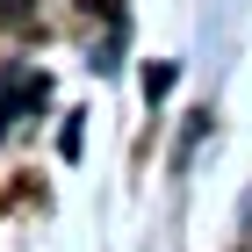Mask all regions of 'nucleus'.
<instances>
[{"mask_svg": "<svg viewBox=\"0 0 252 252\" xmlns=\"http://www.w3.org/2000/svg\"><path fill=\"white\" fill-rule=\"evenodd\" d=\"M0 7H7V15H15V7H29V0H0Z\"/></svg>", "mask_w": 252, "mask_h": 252, "instance_id": "2", "label": "nucleus"}, {"mask_svg": "<svg viewBox=\"0 0 252 252\" xmlns=\"http://www.w3.org/2000/svg\"><path fill=\"white\" fill-rule=\"evenodd\" d=\"M87 7H94V15H116V7H123V0H87Z\"/></svg>", "mask_w": 252, "mask_h": 252, "instance_id": "1", "label": "nucleus"}]
</instances>
